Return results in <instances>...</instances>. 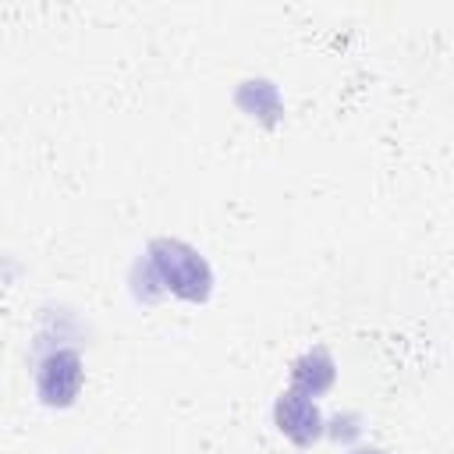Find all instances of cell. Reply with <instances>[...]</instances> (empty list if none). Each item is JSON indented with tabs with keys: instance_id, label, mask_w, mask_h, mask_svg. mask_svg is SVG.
Returning <instances> with one entry per match:
<instances>
[{
	"instance_id": "5b68a950",
	"label": "cell",
	"mask_w": 454,
	"mask_h": 454,
	"mask_svg": "<svg viewBox=\"0 0 454 454\" xmlns=\"http://www.w3.org/2000/svg\"><path fill=\"white\" fill-rule=\"evenodd\" d=\"M355 454H387V450H376V447H365V450H355Z\"/></svg>"
},
{
	"instance_id": "7a4b0ae2",
	"label": "cell",
	"mask_w": 454,
	"mask_h": 454,
	"mask_svg": "<svg viewBox=\"0 0 454 454\" xmlns=\"http://www.w3.org/2000/svg\"><path fill=\"white\" fill-rule=\"evenodd\" d=\"M273 419H277L280 433L291 436V440L301 443V447L312 443V440L323 433V419H319L316 401H312L309 394L294 390V387L280 394V401H277V408H273Z\"/></svg>"
},
{
	"instance_id": "3957f363",
	"label": "cell",
	"mask_w": 454,
	"mask_h": 454,
	"mask_svg": "<svg viewBox=\"0 0 454 454\" xmlns=\"http://www.w3.org/2000/svg\"><path fill=\"white\" fill-rule=\"evenodd\" d=\"M82 387V358L74 351H53L39 365V397L46 404H71Z\"/></svg>"
},
{
	"instance_id": "277c9868",
	"label": "cell",
	"mask_w": 454,
	"mask_h": 454,
	"mask_svg": "<svg viewBox=\"0 0 454 454\" xmlns=\"http://www.w3.org/2000/svg\"><path fill=\"white\" fill-rule=\"evenodd\" d=\"M291 380H294V390H301V394H309V397L323 394V390L333 383V362H330V355H326L323 348L301 355V358L294 362V369H291Z\"/></svg>"
},
{
	"instance_id": "6da1fadb",
	"label": "cell",
	"mask_w": 454,
	"mask_h": 454,
	"mask_svg": "<svg viewBox=\"0 0 454 454\" xmlns=\"http://www.w3.org/2000/svg\"><path fill=\"white\" fill-rule=\"evenodd\" d=\"M149 262L153 270L160 273V280L177 294V298H188V301H202L213 287V273L206 266V259L184 245V241H170V238H160L153 241L149 248Z\"/></svg>"
}]
</instances>
